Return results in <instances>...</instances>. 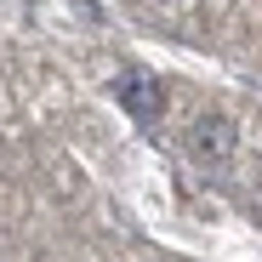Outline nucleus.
<instances>
[{
	"label": "nucleus",
	"mask_w": 262,
	"mask_h": 262,
	"mask_svg": "<svg viewBox=\"0 0 262 262\" xmlns=\"http://www.w3.org/2000/svg\"><path fill=\"white\" fill-rule=\"evenodd\" d=\"M239 148V137H234V125L223 120V114H205L200 125H194V154L200 160H228Z\"/></svg>",
	"instance_id": "f03ea898"
},
{
	"label": "nucleus",
	"mask_w": 262,
	"mask_h": 262,
	"mask_svg": "<svg viewBox=\"0 0 262 262\" xmlns=\"http://www.w3.org/2000/svg\"><path fill=\"white\" fill-rule=\"evenodd\" d=\"M114 97H120V108L131 114V120H160V108H165V92H160V80L154 74H143V69H125V74H114Z\"/></svg>",
	"instance_id": "f257e3e1"
}]
</instances>
